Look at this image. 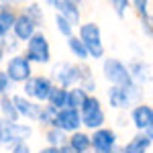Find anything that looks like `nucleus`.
Returning a JSON list of instances; mask_svg holds the SVG:
<instances>
[{"mask_svg": "<svg viewBox=\"0 0 153 153\" xmlns=\"http://www.w3.org/2000/svg\"><path fill=\"white\" fill-rule=\"evenodd\" d=\"M104 120H106V114H104V110H102L100 100H98L96 96L88 94L86 102H84L82 108H80V123H82L86 129L98 131V129H102Z\"/></svg>", "mask_w": 153, "mask_h": 153, "instance_id": "f257e3e1", "label": "nucleus"}, {"mask_svg": "<svg viewBox=\"0 0 153 153\" xmlns=\"http://www.w3.org/2000/svg\"><path fill=\"white\" fill-rule=\"evenodd\" d=\"M80 41L84 43V47L88 51V57L102 59L104 57V45H102V33L100 27L94 23H86L80 27Z\"/></svg>", "mask_w": 153, "mask_h": 153, "instance_id": "f03ea898", "label": "nucleus"}, {"mask_svg": "<svg viewBox=\"0 0 153 153\" xmlns=\"http://www.w3.org/2000/svg\"><path fill=\"white\" fill-rule=\"evenodd\" d=\"M102 74H104V78L112 84V86L129 88V86L135 84L133 80H131L129 68H127L120 59H112V57L104 59V63H102Z\"/></svg>", "mask_w": 153, "mask_h": 153, "instance_id": "7ed1b4c3", "label": "nucleus"}, {"mask_svg": "<svg viewBox=\"0 0 153 153\" xmlns=\"http://www.w3.org/2000/svg\"><path fill=\"white\" fill-rule=\"evenodd\" d=\"M27 61L29 63H47L51 59V49L49 41L43 33H35L27 43Z\"/></svg>", "mask_w": 153, "mask_h": 153, "instance_id": "20e7f679", "label": "nucleus"}, {"mask_svg": "<svg viewBox=\"0 0 153 153\" xmlns=\"http://www.w3.org/2000/svg\"><path fill=\"white\" fill-rule=\"evenodd\" d=\"M53 90V82L51 78H45V76H31L27 82H25V98H33L37 102H43L47 100L49 92Z\"/></svg>", "mask_w": 153, "mask_h": 153, "instance_id": "39448f33", "label": "nucleus"}, {"mask_svg": "<svg viewBox=\"0 0 153 153\" xmlns=\"http://www.w3.org/2000/svg\"><path fill=\"white\" fill-rule=\"evenodd\" d=\"M33 135V131L29 125H21V123H4L0 120V143H25Z\"/></svg>", "mask_w": 153, "mask_h": 153, "instance_id": "423d86ee", "label": "nucleus"}, {"mask_svg": "<svg viewBox=\"0 0 153 153\" xmlns=\"http://www.w3.org/2000/svg\"><path fill=\"white\" fill-rule=\"evenodd\" d=\"M6 78L8 82H14V84H25L29 78H31V63L27 61L25 55H12L6 63Z\"/></svg>", "mask_w": 153, "mask_h": 153, "instance_id": "0eeeda50", "label": "nucleus"}, {"mask_svg": "<svg viewBox=\"0 0 153 153\" xmlns=\"http://www.w3.org/2000/svg\"><path fill=\"white\" fill-rule=\"evenodd\" d=\"M80 78H82V68H80V65L61 61V63H57V65L53 68V80L59 84V88L70 90V86H74Z\"/></svg>", "mask_w": 153, "mask_h": 153, "instance_id": "6e6552de", "label": "nucleus"}, {"mask_svg": "<svg viewBox=\"0 0 153 153\" xmlns=\"http://www.w3.org/2000/svg\"><path fill=\"white\" fill-rule=\"evenodd\" d=\"M117 147V133L110 129H98L90 137V149L94 153H112Z\"/></svg>", "mask_w": 153, "mask_h": 153, "instance_id": "1a4fd4ad", "label": "nucleus"}, {"mask_svg": "<svg viewBox=\"0 0 153 153\" xmlns=\"http://www.w3.org/2000/svg\"><path fill=\"white\" fill-rule=\"evenodd\" d=\"M80 112L71 110V108H61L55 112V120H53V129H59L63 133H76L80 131Z\"/></svg>", "mask_w": 153, "mask_h": 153, "instance_id": "9d476101", "label": "nucleus"}, {"mask_svg": "<svg viewBox=\"0 0 153 153\" xmlns=\"http://www.w3.org/2000/svg\"><path fill=\"white\" fill-rule=\"evenodd\" d=\"M10 102L14 106V110H16V114L23 118H31V120H39V114H41V106L33 102V100H29V98H25L21 94H14L10 96Z\"/></svg>", "mask_w": 153, "mask_h": 153, "instance_id": "9b49d317", "label": "nucleus"}, {"mask_svg": "<svg viewBox=\"0 0 153 153\" xmlns=\"http://www.w3.org/2000/svg\"><path fill=\"white\" fill-rule=\"evenodd\" d=\"M133 88H135V84L129 86V88L112 86V88L108 90V102H110V106H112V108H127V106L131 104V100L139 96V90H137V92H131Z\"/></svg>", "mask_w": 153, "mask_h": 153, "instance_id": "f8f14e48", "label": "nucleus"}, {"mask_svg": "<svg viewBox=\"0 0 153 153\" xmlns=\"http://www.w3.org/2000/svg\"><path fill=\"white\" fill-rule=\"evenodd\" d=\"M51 6L57 8V14L63 16L71 27L80 25V4L74 0H51Z\"/></svg>", "mask_w": 153, "mask_h": 153, "instance_id": "ddd939ff", "label": "nucleus"}, {"mask_svg": "<svg viewBox=\"0 0 153 153\" xmlns=\"http://www.w3.org/2000/svg\"><path fill=\"white\" fill-rule=\"evenodd\" d=\"M131 120L137 129L145 133V131H151L153 127V108L149 104H139L131 110Z\"/></svg>", "mask_w": 153, "mask_h": 153, "instance_id": "4468645a", "label": "nucleus"}, {"mask_svg": "<svg viewBox=\"0 0 153 153\" xmlns=\"http://www.w3.org/2000/svg\"><path fill=\"white\" fill-rule=\"evenodd\" d=\"M12 31H14V37H16L19 41H29V39L37 33V25L33 23L27 14H16L14 25H12Z\"/></svg>", "mask_w": 153, "mask_h": 153, "instance_id": "2eb2a0df", "label": "nucleus"}, {"mask_svg": "<svg viewBox=\"0 0 153 153\" xmlns=\"http://www.w3.org/2000/svg\"><path fill=\"white\" fill-rule=\"evenodd\" d=\"M151 139H153V131H145L139 133L125 145V153H145L151 147Z\"/></svg>", "mask_w": 153, "mask_h": 153, "instance_id": "dca6fc26", "label": "nucleus"}, {"mask_svg": "<svg viewBox=\"0 0 153 153\" xmlns=\"http://www.w3.org/2000/svg\"><path fill=\"white\" fill-rule=\"evenodd\" d=\"M68 145L76 153H86L90 149V135L84 131H76V133H71V137H68Z\"/></svg>", "mask_w": 153, "mask_h": 153, "instance_id": "f3484780", "label": "nucleus"}, {"mask_svg": "<svg viewBox=\"0 0 153 153\" xmlns=\"http://www.w3.org/2000/svg\"><path fill=\"white\" fill-rule=\"evenodd\" d=\"M47 104L53 108V110H61L68 106V90L65 88H59V86H53V90L49 92L47 96Z\"/></svg>", "mask_w": 153, "mask_h": 153, "instance_id": "a211bd4d", "label": "nucleus"}, {"mask_svg": "<svg viewBox=\"0 0 153 153\" xmlns=\"http://www.w3.org/2000/svg\"><path fill=\"white\" fill-rule=\"evenodd\" d=\"M86 98H88V92L84 88H80V86H74V88L68 90V106L65 108H71V110L80 112V108L86 102Z\"/></svg>", "mask_w": 153, "mask_h": 153, "instance_id": "6ab92c4d", "label": "nucleus"}, {"mask_svg": "<svg viewBox=\"0 0 153 153\" xmlns=\"http://www.w3.org/2000/svg\"><path fill=\"white\" fill-rule=\"evenodd\" d=\"M133 6H135V10L139 12V16H141L145 35L151 39V14H149V2H145V0H135Z\"/></svg>", "mask_w": 153, "mask_h": 153, "instance_id": "aec40b11", "label": "nucleus"}, {"mask_svg": "<svg viewBox=\"0 0 153 153\" xmlns=\"http://www.w3.org/2000/svg\"><path fill=\"white\" fill-rule=\"evenodd\" d=\"M0 112H2V120L4 123H16L19 120V114L14 110V106L10 102V96H0Z\"/></svg>", "mask_w": 153, "mask_h": 153, "instance_id": "412c9836", "label": "nucleus"}, {"mask_svg": "<svg viewBox=\"0 0 153 153\" xmlns=\"http://www.w3.org/2000/svg\"><path fill=\"white\" fill-rule=\"evenodd\" d=\"M14 19H16L14 10H2V12H0V41H4L6 35L12 31Z\"/></svg>", "mask_w": 153, "mask_h": 153, "instance_id": "4be33fe9", "label": "nucleus"}, {"mask_svg": "<svg viewBox=\"0 0 153 153\" xmlns=\"http://www.w3.org/2000/svg\"><path fill=\"white\" fill-rule=\"evenodd\" d=\"M68 47H70V51L74 53V57H78L80 61H86V59H88V51H86L84 43L76 35H71L70 39H68Z\"/></svg>", "mask_w": 153, "mask_h": 153, "instance_id": "5701e85b", "label": "nucleus"}, {"mask_svg": "<svg viewBox=\"0 0 153 153\" xmlns=\"http://www.w3.org/2000/svg\"><path fill=\"white\" fill-rule=\"evenodd\" d=\"M45 139H47L49 147H55V149H59V147H63L65 143H68V137H65V133L59 129H51L47 131V135H45Z\"/></svg>", "mask_w": 153, "mask_h": 153, "instance_id": "b1692460", "label": "nucleus"}, {"mask_svg": "<svg viewBox=\"0 0 153 153\" xmlns=\"http://www.w3.org/2000/svg\"><path fill=\"white\" fill-rule=\"evenodd\" d=\"M23 14H27V16H29V19L37 25V27L43 23V10H41V6H39V4H35V2H33V4H29V6L25 8Z\"/></svg>", "mask_w": 153, "mask_h": 153, "instance_id": "393cba45", "label": "nucleus"}, {"mask_svg": "<svg viewBox=\"0 0 153 153\" xmlns=\"http://www.w3.org/2000/svg\"><path fill=\"white\" fill-rule=\"evenodd\" d=\"M55 112H57V110H53L51 106H41L39 123H43V125H49V127H53V120H55Z\"/></svg>", "mask_w": 153, "mask_h": 153, "instance_id": "a878e982", "label": "nucleus"}, {"mask_svg": "<svg viewBox=\"0 0 153 153\" xmlns=\"http://www.w3.org/2000/svg\"><path fill=\"white\" fill-rule=\"evenodd\" d=\"M55 25H57V31H59V33H61L63 37H68V39H70V37L74 35V27H71V25L68 23L63 16L55 14Z\"/></svg>", "mask_w": 153, "mask_h": 153, "instance_id": "bb28decb", "label": "nucleus"}, {"mask_svg": "<svg viewBox=\"0 0 153 153\" xmlns=\"http://www.w3.org/2000/svg\"><path fill=\"white\" fill-rule=\"evenodd\" d=\"M110 6H112V10L117 12L118 19H123L125 12H127V8L131 6V2H129V0H114V2H110Z\"/></svg>", "mask_w": 153, "mask_h": 153, "instance_id": "cd10ccee", "label": "nucleus"}, {"mask_svg": "<svg viewBox=\"0 0 153 153\" xmlns=\"http://www.w3.org/2000/svg\"><path fill=\"white\" fill-rule=\"evenodd\" d=\"M8 86H10V82H8L6 74H4V71H0V96H4V94H6Z\"/></svg>", "mask_w": 153, "mask_h": 153, "instance_id": "c85d7f7f", "label": "nucleus"}, {"mask_svg": "<svg viewBox=\"0 0 153 153\" xmlns=\"http://www.w3.org/2000/svg\"><path fill=\"white\" fill-rule=\"evenodd\" d=\"M10 153H31V147L27 143H16V145H12Z\"/></svg>", "mask_w": 153, "mask_h": 153, "instance_id": "c756f323", "label": "nucleus"}, {"mask_svg": "<svg viewBox=\"0 0 153 153\" xmlns=\"http://www.w3.org/2000/svg\"><path fill=\"white\" fill-rule=\"evenodd\" d=\"M12 8H14L12 2H0V12L2 10H12Z\"/></svg>", "mask_w": 153, "mask_h": 153, "instance_id": "7c9ffc66", "label": "nucleus"}, {"mask_svg": "<svg viewBox=\"0 0 153 153\" xmlns=\"http://www.w3.org/2000/svg\"><path fill=\"white\" fill-rule=\"evenodd\" d=\"M59 153H76V151H74V149H71L70 145H68V143H65V145H63V147H59Z\"/></svg>", "mask_w": 153, "mask_h": 153, "instance_id": "2f4dec72", "label": "nucleus"}, {"mask_svg": "<svg viewBox=\"0 0 153 153\" xmlns=\"http://www.w3.org/2000/svg\"><path fill=\"white\" fill-rule=\"evenodd\" d=\"M39 153H59V149H55V147H45V149H41Z\"/></svg>", "mask_w": 153, "mask_h": 153, "instance_id": "473e14b6", "label": "nucleus"}, {"mask_svg": "<svg viewBox=\"0 0 153 153\" xmlns=\"http://www.w3.org/2000/svg\"><path fill=\"white\" fill-rule=\"evenodd\" d=\"M4 53H6V51H4V43L0 41V61H2V57H4Z\"/></svg>", "mask_w": 153, "mask_h": 153, "instance_id": "72a5a7b5", "label": "nucleus"}, {"mask_svg": "<svg viewBox=\"0 0 153 153\" xmlns=\"http://www.w3.org/2000/svg\"><path fill=\"white\" fill-rule=\"evenodd\" d=\"M0 145H2V143H0Z\"/></svg>", "mask_w": 153, "mask_h": 153, "instance_id": "f704fd0d", "label": "nucleus"}, {"mask_svg": "<svg viewBox=\"0 0 153 153\" xmlns=\"http://www.w3.org/2000/svg\"><path fill=\"white\" fill-rule=\"evenodd\" d=\"M112 153H114V151H112Z\"/></svg>", "mask_w": 153, "mask_h": 153, "instance_id": "c9c22d12", "label": "nucleus"}]
</instances>
